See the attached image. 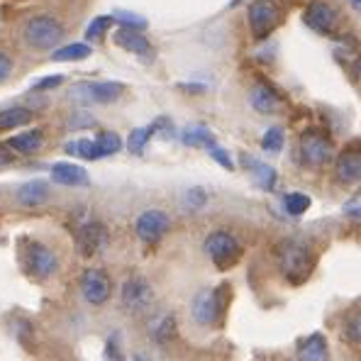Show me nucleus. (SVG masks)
Masks as SVG:
<instances>
[{"instance_id":"1","label":"nucleus","mask_w":361,"mask_h":361,"mask_svg":"<svg viewBox=\"0 0 361 361\" xmlns=\"http://www.w3.org/2000/svg\"><path fill=\"white\" fill-rule=\"evenodd\" d=\"M276 259H279V269L286 276L290 286H300L310 279L312 269H315V254L300 240H283L276 247Z\"/></svg>"},{"instance_id":"2","label":"nucleus","mask_w":361,"mask_h":361,"mask_svg":"<svg viewBox=\"0 0 361 361\" xmlns=\"http://www.w3.org/2000/svg\"><path fill=\"white\" fill-rule=\"evenodd\" d=\"M227 302H230V288L217 286V288H203L190 302V315L198 325L215 327L225 320Z\"/></svg>"},{"instance_id":"3","label":"nucleus","mask_w":361,"mask_h":361,"mask_svg":"<svg viewBox=\"0 0 361 361\" xmlns=\"http://www.w3.org/2000/svg\"><path fill=\"white\" fill-rule=\"evenodd\" d=\"M23 35H25V42H27L32 49L47 51V49L59 47V42L63 39L66 30H63V25L56 18H51V15H37V18L27 20Z\"/></svg>"},{"instance_id":"4","label":"nucleus","mask_w":361,"mask_h":361,"mask_svg":"<svg viewBox=\"0 0 361 361\" xmlns=\"http://www.w3.org/2000/svg\"><path fill=\"white\" fill-rule=\"evenodd\" d=\"M23 267L32 279L47 281L56 274L59 259H56V254L51 252L47 244L35 242V240H25L23 242Z\"/></svg>"},{"instance_id":"5","label":"nucleus","mask_w":361,"mask_h":361,"mask_svg":"<svg viewBox=\"0 0 361 361\" xmlns=\"http://www.w3.org/2000/svg\"><path fill=\"white\" fill-rule=\"evenodd\" d=\"M205 254L210 257V262L215 264L217 269H230L240 262L242 257V244L232 232L227 230H217L210 232L208 240H205Z\"/></svg>"},{"instance_id":"6","label":"nucleus","mask_w":361,"mask_h":361,"mask_svg":"<svg viewBox=\"0 0 361 361\" xmlns=\"http://www.w3.org/2000/svg\"><path fill=\"white\" fill-rule=\"evenodd\" d=\"M120 300H122V307L132 315H140V312L149 310L154 305V288L147 279L142 276H130V279L122 283V290H120Z\"/></svg>"},{"instance_id":"7","label":"nucleus","mask_w":361,"mask_h":361,"mask_svg":"<svg viewBox=\"0 0 361 361\" xmlns=\"http://www.w3.org/2000/svg\"><path fill=\"white\" fill-rule=\"evenodd\" d=\"M281 23V8L274 0H257L249 8V27H252L254 39H264Z\"/></svg>"},{"instance_id":"8","label":"nucleus","mask_w":361,"mask_h":361,"mask_svg":"<svg viewBox=\"0 0 361 361\" xmlns=\"http://www.w3.org/2000/svg\"><path fill=\"white\" fill-rule=\"evenodd\" d=\"M122 88L120 83H113V81H93V83H76L71 88V98L78 100V103H98V105H108V103H115V100L122 95Z\"/></svg>"},{"instance_id":"9","label":"nucleus","mask_w":361,"mask_h":361,"mask_svg":"<svg viewBox=\"0 0 361 361\" xmlns=\"http://www.w3.org/2000/svg\"><path fill=\"white\" fill-rule=\"evenodd\" d=\"M332 142L322 132L307 130L300 137V159L307 166H325L327 161H332Z\"/></svg>"},{"instance_id":"10","label":"nucleus","mask_w":361,"mask_h":361,"mask_svg":"<svg viewBox=\"0 0 361 361\" xmlns=\"http://www.w3.org/2000/svg\"><path fill=\"white\" fill-rule=\"evenodd\" d=\"M81 293L86 302L100 307L113 295V281H110V276L103 269H88L81 276Z\"/></svg>"},{"instance_id":"11","label":"nucleus","mask_w":361,"mask_h":361,"mask_svg":"<svg viewBox=\"0 0 361 361\" xmlns=\"http://www.w3.org/2000/svg\"><path fill=\"white\" fill-rule=\"evenodd\" d=\"M171 227V220L164 210H145L135 222V232L142 242L157 244Z\"/></svg>"},{"instance_id":"12","label":"nucleus","mask_w":361,"mask_h":361,"mask_svg":"<svg viewBox=\"0 0 361 361\" xmlns=\"http://www.w3.org/2000/svg\"><path fill=\"white\" fill-rule=\"evenodd\" d=\"M76 242L83 257H93V254L103 252L105 244H108V230H105L103 222H86L78 230Z\"/></svg>"},{"instance_id":"13","label":"nucleus","mask_w":361,"mask_h":361,"mask_svg":"<svg viewBox=\"0 0 361 361\" xmlns=\"http://www.w3.org/2000/svg\"><path fill=\"white\" fill-rule=\"evenodd\" d=\"M305 23H307V27L320 32V35H330L334 30V25H337V10H334L330 3H325V0H315V3L307 5Z\"/></svg>"},{"instance_id":"14","label":"nucleus","mask_w":361,"mask_h":361,"mask_svg":"<svg viewBox=\"0 0 361 361\" xmlns=\"http://www.w3.org/2000/svg\"><path fill=\"white\" fill-rule=\"evenodd\" d=\"M334 176L342 185H354L361 178V154L357 147H347L334 161Z\"/></svg>"},{"instance_id":"15","label":"nucleus","mask_w":361,"mask_h":361,"mask_svg":"<svg viewBox=\"0 0 361 361\" xmlns=\"http://www.w3.org/2000/svg\"><path fill=\"white\" fill-rule=\"evenodd\" d=\"M295 359L298 361H330V344L325 334L312 332L295 344Z\"/></svg>"},{"instance_id":"16","label":"nucleus","mask_w":361,"mask_h":361,"mask_svg":"<svg viewBox=\"0 0 361 361\" xmlns=\"http://www.w3.org/2000/svg\"><path fill=\"white\" fill-rule=\"evenodd\" d=\"M115 44L122 47L125 51H132V54H137V56H147L152 51V47H149V39H147L142 32H137V30H132V27H122L115 32Z\"/></svg>"},{"instance_id":"17","label":"nucleus","mask_w":361,"mask_h":361,"mask_svg":"<svg viewBox=\"0 0 361 361\" xmlns=\"http://www.w3.org/2000/svg\"><path fill=\"white\" fill-rule=\"evenodd\" d=\"M51 178L59 185H88V171L78 164H68V161H59L51 166Z\"/></svg>"},{"instance_id":"18","label":"nucleus","mask_w":361,"mask_h":361,"mask_svg":"<svg viewBox=\"0 0 361 361\" xmlns=\"http://www.w3.org/2000/svg\"><path fill=\"white\" fill-rule=\"evenodd\" d=\"M249 103H252V108L262 115H271L281 108V98L276 95L274 88L267 86V83H257V86L252 88V93H249Z\"/></svg>"},{"instance_id":"19","label":"nucleus","mask_w":361,"mask_h":361,"mask_svg":"<svg viewBox=\"0 0 361 361\" xmlns=\"http://www.w3.org/2000/svg\"><path fill=\"white\" fill-rule=\"evenodd\" d=\"M47 198H49V185L44 180H30V183L20 185L18 190V200L25 208H37V205L47 203Z\"/></svg>"},{"instance_id":"20","label":"nucleus","mask_w":361,"mask_h":361,"mask_svg":"<svg viewBox=\"0 0 361 361\" xmlns=\"http://www.w3.org/2000/svg\"><path fill=\"white\" fill-rule=\"evenodd\" d=\"M42 145H44V135H42L39 130L20 132L18 137H13V140L8 142L10 149L18 154H35L42 149Z\"/></svg>"},{"instance_id":"21","label":"nucleus","mask_w":361,"mask_h":361,"mask_svg":"<svg viewBox=\"0 0 361 361\" xmlns=\"http://www.w3.org/2000/svg\"><path fill=\"white\" fill-rule=\"evenodd\" d=\"M244 164L249 166V171L254 173V178H257V183L262 185V188H267V190L276 188V171L269 164L257 161V159H249V157H244Z\"/></svg>"},{"instance_id":"22","label":"nucleus","mask_w":361,"mask_h":361,"mask_svg":"<svg viewBox=\"0 0 361 361\" xmlns=\"http://www.w3.org/2000/svg\"><path fill=\"white\" fill-rule=\"evenodd\" d=\"M32 120V113L27 108H8L0 110V132L15 130V127H23Z\"/></svg>"},{"instance_id":"23","label":"nucleus","mask_w":361,"mask_h":361,"mask_svg":"<svg viewBox=\"0 0 361 361\" xmlns=\"http://www.w3.org/2000/svg\"><path fill=\"white\" fill-rule=\"evenodd\" d=\"M88 56H90V47L86 42H73V44L54 49L51 59L54 61H81V59H88Z\"/></svg>"},{"instance_id":"24","label":"nucleus","mask_w":361,"mask_h":361,"mask_svg":"<svg viewBox=\"0 0 361 361\" xmlns=\"http://www.w3.org/2000/svg\"><path fill=\"white\" fill-rule=\"evenodd\" d=\"M95 149L100 157H110V154H118L122 149V140L118 132H100L98 140H95Z\"/></svg>"},{"instance_id":"25","label":"nucleus","mask_w":361,"mask_h":361,"mask_svg":"<svg viewBox=\"0 0 361 361\" xmlns=\"http://www.w3.org/2000/svg\"><path fill=\"white\" fill-rule=\"evenodd\" d=\"M183 142L188 147H212L215 145V137L210 135L208 127L198 125V127H188V130L183 132Z\"/></svg>"},{"instance_id":"26","label":"nucleus","mask_w":361,"mask_h":361,"mask_svg":"<svg viewBox=\"0 0 361 361\" xmlns=\"http://www.w3.org/2000/svg\"><path fill=\"white\" fill-rule=\"evenodd\" d=\"M152 135H154V127H137V130H132L130 140H127V149L132 154H142L145 147L149 145Z\"/></svg>"},{"instance_id":"27","label":"nucleus","mask_w":361,"mask_h":361,"mask_svg":"<svg viewBox=\"0 0 361 361\" xmlns=\"http://www.w3.org/2000/svg\"><path fill=\"white\" fill-rule=\"evenodd\" d=\"M173 332H176V320H173V315H164L161 320L154 325V339H157L159 344H166V342H171V337H173Z\"/></svg>"},{"instance_id":"28","label":"nucleus","mask_w":361,"mask_h":361,"mask_svg":"<svg viewBox=\"0 0 361 361\" xmlns=\"http://www.w3.org/2000/svg\"><path fill=\"white\" fill-rule=\"evenodd\" d=\"M283 208L288 215L298 217L302 215V212H307V208H310V198H307L305 193H288L283 198Z\"/></svg>"},{"instance_id":"29","label":"nucleus","mask_w":361,"mask_h":361,"mask_svg":"<svg viewBox=\"0 0 361 361\" xmlns=\"http://www.w3.org/2000/svg\"><path fill=\"white\" fill-rule=\"evenodd\" d=\"M66 152L73 154V157L88 159V161L98 159V149H95V142H90V140H76V142H71V145H66Z\"/></svg>"},{"instance_id":"30","label":"nucleus","mask_w":361,"mask_h":361,"mask_svg":"<svg viewBox=\"0 0 361 361\" xmlns=\"http://www.w3.org/2000/svg\"><path fill=\"white\" fill-rule=\"evenodd\" d=\"M283 142H286L283 130H281V127H271V130H267V135H264L262 147H264V152H269V154H279L283 149Z\"/></svg>"},{"instance_id":"31","label":"nucleus","mask_w":361,"mask_h":361,"mask_svg":"<svg viewBox=\"0 0 361 361\" xmlns=\"http://www.w3.org/2000/svg\"><path fill=\"white\" fill-rule=\"evenodd\" d=\"M344 342L354 344V347H359V342H361V320H359V312H354V317H347V322H344Z\"/></svg>"},{"instance_id":"32","label":"nucleus","mask_w":361,"mask_h":361,"mask_svg":"<svg viewBox=\"0 0 361 361\" xmlns=\"http://www.w3.org/2000/svg\"><path fill=\"white\" fill-rule=\"evenodd\" d=\"M113 25V18H108V15H100V18H95L93 23L88 25V30H86V39H98V37H103L105 35V30Z\"/></svg>"},{"instance_id":"33","label":"nucleus","mask_w":361,"mask_h":361,"mask_svg":"<svg viewBox=\"0 0 361 361\" xmlns=\"http://www.w3.org/2000/svg\"><path fill=\"white\" fill-rule=\"evenodd\" d=\"M115 20H120V23H125L127 27H132V30H145L147 27V23L142 18H137V15H130V13H120L115 15Z\"/></svg>"},{"instance_id":"34","label":"nucleus","mask_w":361,"mask_h":361,"mask_svg":"<svg viewBox=\"0 0 361 361\" xmlns=\"http://www.w3.org/2000/svg\"><path fill=\"white\" fill-rule=\"evenodd\" d=\"M208 149H210V154H212V159H215V161H220L225 169H232V159H230V154H227L225 149H220L217 145L208 147Z\"/></svg>"},{"instance_id":"35","label":"nucleus","mask_w":361,"mask_h":361,"mask_svg":"<svg viewBox=\"0 0 361 361\" xmlns=\"http://www.w3.org/2000/svg\"><path fill=\"white\" fill-rule=\"evenodd\" d=\"M10 73H13V59L5 51H0V81H5Z\"/></svg>"},{"instance_id":"36","label":"nucleus","mask_w":361,"mask_h":361,"mask_svg":"<svg viewBox=\"0 0 361 361\" xmlns=\"http://www.w3.org/2000/svg\"><path fill=\"white\" fill-rule=\"evenodd\" d=\"M63 81V76H49L47 81H39L37 83V90H44V88H54V86H59V83Z\"/></svg>"},{"instance_id":"37","label":"nucleus","mask_w":361,"mask_h":361,"mask_svg":"<svg viewBox=\"0 0 361 361\" xmlns=\"http://www.w3.org/2000/svg\"><path fill=\"white\" fill-rule=\"evenodd\" d=\"M347 215L354 217V220H359V195H354V203L352 200L347 203Z\"/></svg>"},{"instance_id":"38","label":"nucleus","mask_w":361,"mask_h":361,"mask_svg":"<svg viewBox=\"0 0 361 361\" xmlns=\"http://www.w3.org/2000/svg\"><path fill=\"white\" fill-rule=\"evenodd\" d=\"M13 161V154H10L8 147H0V166H8Z\"/></svg>"},{"instance_id":"39","label":"nucleus","mask_w":361,"mask_h":361,"mask_svg":"<svg viewBox=\"0 0 361 361\" xmlns=\"http://www.w3.org/2000/svg\"><path fill=\"white\" fill-rule=\"evenodd\" d=\"M137 361H149V359H147V357H137Z\"/></svg>"},{"instance_id":"40","label":"nucleus","mask_w":361,"mask_h":361,"mask_svg":"<svg viewBox=\"0 0 361 361\" xmlns=\"http://www.w3.org/2000/svg\"><path fill=\"white\" fill-rule=\"evenodd\" d=\"M352 3H354V5H357V8H359V0H352Z\"/></svg>"},{"instance_id":"41","label":"nucleus","mask_w":361,"mask_h":361,"mask_svg":"<svg viewBox=\"0 0 361 361\" xmlns=\"http://www.w3.org/2000/svg\"><path fill=\"white\" fill-rule=\"evenodd\" d=\"M118 361H122V359H118Z\"/></svg>"}]
</instances>
